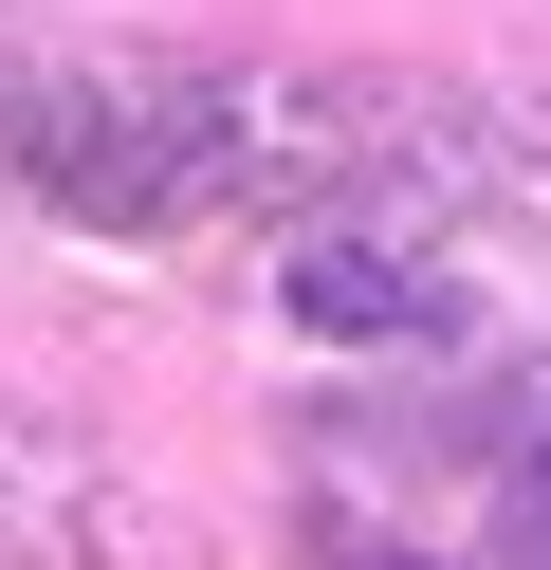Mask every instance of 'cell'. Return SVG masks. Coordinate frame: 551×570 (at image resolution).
<instances>
[{
    "instance_id": "1",
    "label": "cell",
    "mask_w": 551,
    "mask_h": 570,
    "mask_svg": "<svg viewBox=\"0 0 551 570\" xmlns=\"http://www.w3.org/2000/svg\"><path fill=\"white\" fill-rule=\"evenodd\" d=\"M533 552H551V460H533Z\"/></svg>"
}]
</instances>
